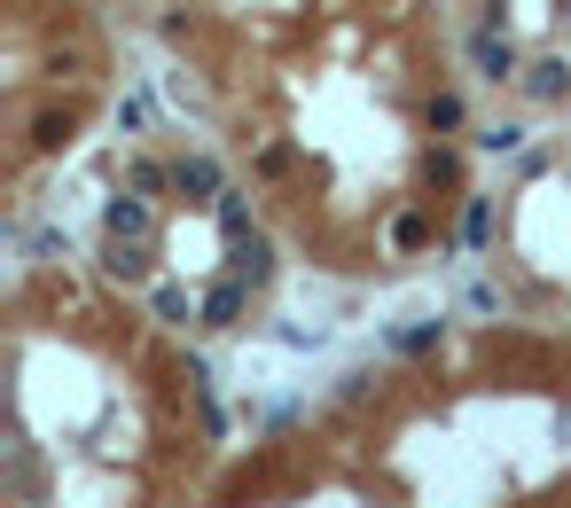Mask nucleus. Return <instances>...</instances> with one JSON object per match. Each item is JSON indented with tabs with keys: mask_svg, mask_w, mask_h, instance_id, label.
Returning <instances> with one entry per match:
<instances>
[{
	"mask_svg": "<svg viewBox=\"0 0 571 508\" xmlns=\"http://www.w3.org/2000/svg\"><path fill=\"white\" fill-rule=\"evenodd\" d=\"M477 63H485V78H509V40H494V32H477Z\"/></svg>",
	"mask_w": 571,
	"mask_h": 508,
	"instance_id": "1",
	"label": "nucleus"
},
{
	"mask_svg": "<svg viewBox=\"0 0 571 508\" xmlns=\"http://www.w3.org/2000/svg\"><path fill=\"white\" fill-rule=\"evenodd\" d=\"M525 87H532V95H540V102H556V95H563V87H571V71H563V63H540V71H532V78H525Z\"/></svg>",
	"mask_w": 571,
	"mask_h": 508,
	"instance_id": "2",
	"label": "nucleus"
},
{
	"mask_svg": "<svg viewBox=\"0 0 571 508\" xmlns=\"http://www.w3.org/2000/svg\"><path fill=\"white\" fill-rule=\"evenodd\" d=\"M181 188H196V196H212V188H219V164H204V156H196V164H181Z\"/></svg>",
	"mask_w": 571,
	"mask_h": 508,
	"instance_id": "3",
	"label": "nucleus"
},
{
	"mask_svg": "<svg viewBox=\"0 0 571 508\" xmlns=\"http://www.w3.org/2000/svg\"><path fill=\"white\" fill-rule=\"evenodd\" d=\"M204 313H212V321H235V313H243V290H235V282H227V290H212V305H204Z\"/></svg>",
	"mask_w": 571,
	"mask_h": 508,
	"instance_id": "4",
	"label": "nucleus"
}]
</instances>
